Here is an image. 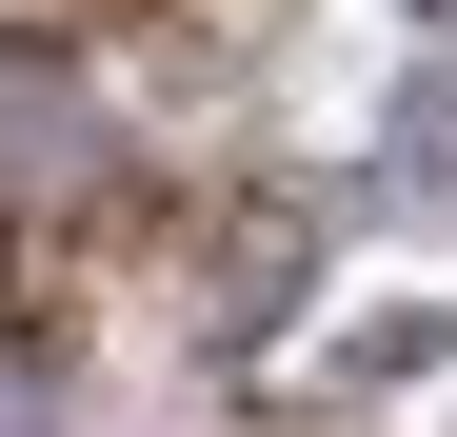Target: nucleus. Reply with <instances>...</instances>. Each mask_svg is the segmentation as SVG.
Instances as JSON below:
<instances>
[{
    "instance_id": "obj_1",
    "label": "nucleus",
    "mask_w": 457,
    "mask_h": 437,
    "mask_svg": "<svg viewBox=\"0 0 457 437\" xmlns=\"http://www.w3.org/2000/svg\"><path fill=\"white\" fill-rule=\"evenodd\" d=\"M0 437H21V398H0Z\"/></svg>"
}]
</instances>
